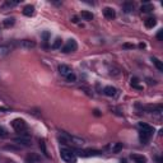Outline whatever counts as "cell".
Listing matches in <instances>:
<instances>
[{
  "label": "cell",
  "mask_w": 163,
  "mask_h": 163,
  "mask_svg": "<svg viewBox=\"0 0 163 163\" xmlns=\"http://www.w3.org/2000/svg\"><path fill=\"white\" fill-rule=\"evenodd\" d=\"M60 157H61V159L66 163H77V155H75L72 150H69L66 148L60 149Z\"/></svg>",
  "instance_id": "obj_1"
},
{
  "label": "cell",
  "mask_w": 163,
  "mask_h": 163,
  "mask_svg": "<svg viewBox=\"0 0 163 163\" xmlns=\"http://www.w3.org/2000/svg\"><path fill=\"white\" fill-rule=\"evenodd\" d=\"M12 126L15 131H18V133H23L27 130V124L24 120H22V118H15V120H13Z\"/></svg>",
  "instance_id": "obj_2"
},
{
  "label": "cell",
  "mask_w": 163,
  "mask_h": 163,
  "mask_svg": "<svg viewBox=\"0 0 163 163\" xmlns=\"http://www.w3.org/2000/svg\"><path fill=\"white\" fill-rule=\"evenodd\" d=\"M77 48H78V45H77V42H75V40H68L66 42V45H65L63 47V51L64 52H74V51H77Z\"/></svg>",
  "instance_id": "obj_3"
},
{
  "label": "cell",
  "mask_w": 163,
  "mask_h": 163,
  "mask_svg": "<svg viewBox=\"0 0 163 163\" xmlns=\"http://www.w3.org/2000/svg\"><path fill=\"white\" fill-rule=\"evenodd\" d=\"M18 46L23 50H32V48L36 47V43L35 41H31V40H22L18 42Z\"/></svg>",
  "instance_id": "obj_4"
},
{
  "label": "cell",
  "mask_w": 163,
  "mask_h": 163,
  "mask_svg": "<svg viewBox=\"0 0 163 163\" xmlns=\"http://www.w3.org/2000/svg\"><path fill=\"white\" fill-rule=\"evenodd\" d=\"M103 15H105L107 19H113V18L116 17V13H115V10H113L112 8L107 7V8L103 9Z\"/></svg>",
  "instance_id": "obj_5"
},
{
  "label": "cell",
  "mask_w": 163,
  "mask_h": 163,
  "mask_svg": "<svg viewBox=\"0 0 163 163\" xmlns=\"http://www.w3.org/2000/svg\"><path fill=\"white\" fill-rule=\"evenodd\" d=\"M150 137H152V133H149V131H144V130H140L139 138H140V142H142L143 144H145L146 142H148Z\"/></svg>",
  "instance_id": "obj_6"
},
{
  "label": "cell",
  "mask_w": 163,
  "mask_h": 163,
  "mask_svg": "<svg viewBox=\"0 0 163 163\" xmlns=\"http://www.w3.org/2000/svg\"><path fill=\"white\" fill-rule=\"evenodd\" d=\"M59 73H60L63 77H66L68 74H70L72 73V69H70L68 65H64V64H61L60 66H59Z\"/></svg>",
  "instance_id": "obj_7"
},
{
  "label": "cell",
  "mask_w": 163,
  "mask_h": 163,
  "mask_svg": "<svg viewBox=\"0 0 163 163\" xmlns=\"http://www.w3.org/2000/svg\"><path fill=\"white\" fill-rule=\"evenodd\" d=\"M14 142L18 144H22V145H29V137L28 135H24V137H20V138H15Z\"/></svg>",
  "instance_id": "obj_8"
},
{
  "label": "cell",
  "mask_w": 163,
  "mask_h": 163,
  "mask_svg": "<svg viewBox=\"0 0 163 163\" xmlns=\"http://www.w3.org/2000/svg\"><path fill=\"white\" fill-rule=\"evenodd\" d=\"M116 88H113V87L111 85H108V87H105V89H103V93H105L106 96L108 97H113V96H116Z\"/></svg>",
  "instance_id": "obj_9"
},
{
  "label": "cell",
  "mask_w": 163,
  "mask_h": 163,
  "mask_svg": "<svg viewBox=\"0 0 163 163\" xmlns=\"http://www.w3.org/2000/svg\"><path fill=\"white\" fill-rule=\"evenodd\" d=\"M79 154H80V155H83V157H91V155H100V154H101V152L88 149V150H82Z\"/></svg>",
  "instance_id": "obj_10"
},
{
  "label": "cell",
  "mask_w": 163,
  "mask_h": 163,
  "mask_svg": "<svg viewBox=\"0 0 163 163\" xmlns=\"http://www.w3.org/2000/svg\"><path fill=\"white\" fill-rule=\"evenodd\" d=\"M68 139L72 142V144L77 145V146H80V145L84 144V140L80 139V138H77V137H70V135H68Z\"/></svg>",
  "instance_id": "obj_11"
},
{
  "label": "cell",
  "mask_w": 163,
  "mask_h": 163,
  "mask_svg": "<svg viewBox=\"0 0 163 163\" xmlns=\"http://www.w3.org/2000/svg\"><path fill=\"white\" fill-rule=\"evenodd\" d=\"M131 159L135 163H146V158L144 155H140V154H131Z\"/></svg>",
  "instance_id": "obj_12"
},
{
  "label": "cell",
  "mask_w": 163,
  "mask_h": 163,
  "mask_svg": "<svg viewBox=\"0 0 163 163\" xmlns=\"http://www.w3.org/2000/svg\"><path fill=\"white\" fill-rule=\"evenodd\" d=\"M10 52V47L8 45H0V57L7 56Z\"/></svg>",
  "instance_id": "obj_13"
},
{
  "label": "cell",
  "mask_w": 163,
  "mask_h": 163,
  "mask_svg": "<svg viewBox=\"0 0 163 163\" xmlns=\"http://www.w3.org/2000/svg\"><path fill=\"white\" fill-rule=\"evenodd\" d=\"M23 14L27 15V17H31V15L35 14V8L32 7V5H27V7H24V9H23Z\"/></svg>",
  "instance_id": "obj_14"
},
{
  "label": "cell",
  "mask_w": 163,
  "mask_h": 163,
  "mask_svg": "<svg viewBox=\"0 0 163 163\" xmlns=\"http://www.w3.org/2000/svg\"><path fill=\"white\" fill-rule=\"evenodd\" d=\"M155 24H157V20L154 18L145 19V27L146 28H153V27H155Z\"/></svg>",
  "instance_id": "obj_15"
},
{
  "label": "cell",
  "mask_w": 163,
  "mask_h": 163,
  "mask_svg": "<svg viewBox=\"0 0 163 163\" xmlns=\"http://www.w3.org/2000/svg\"><path fill=\"white\" fill-rule=\"evenodd\" d=\"M82 18L84 20H92L93 19V14L88 12V10H83V12H82Z\"/></svg>",
  "instance_id": "obj_16"
},
{
  "label": "cell",
  "mask_w": 163,
  "mask_h": 163,
  "mask_svg": "<svg viewBox=\"0 0 163 163\" xmlns=\"http://www.w3.org/2000/svg\"><path fill=\"white\" fill-rule=\"evenodd\" d=\"M152 61H153V64L155 65V68L159 70V72H163V64L162 61L159 60V59H157V57H153L152 59Z\"/></svg>",
  "instance_id": "obj_17"
},
{
  "label": "cell",
  "mask_w": 163,
  "mask_h": 163,
  "mask_svg": "<svg viewBox=\"0 0 163 163\" xmlns=\"http://www.w3.org/2000/svg\"><path fill=\"white\" fill-rule=\"evenodd\" d=\"M139 126H140V129H142V130H144V131H149V133H152V134L154 133V129L152 128V126H149V125L144 124V122H140Z\"/></svg>",
  "instance_id": "obj_18"
},
{
  "label": "cell",
  "mask_w": 163,
  "mask_h": 163,
  "mask_svg": "<svg viewBox=\"0 0 163 163\" xmlns=\"http://www.w3.org/2000/svg\"><path fill=\"white\" fill-rule=\"evenodd\" d=\"M122 8H124L125 13H130L131 10H134V5H133V3H124Z\"/></svg>",
  "instance_id": "obj_19"
},
{
  "label": "cell",
  "mask_w": 163,
  "mask_h": 163,
  "mask_svg": "<svg viewBox=\"0 0 163 163\" xmlns=\"http://www.w3.org/2000/svg\"><path fill=\"white\" fill-rule=\"evenodd\" d=\"M122 150V144L121 143H115V145L112 146V153H118Z\"/></svg>",
  "instance_id": "obj_20"
},
{
  "label": "cell",
  "mask_w": 163,
  "mask_h": 163,
  "mask_svg": "<svg viewBox=\"0 0 163 163\" xmlns=\"http://www.w3.org/2000/svg\"><path fill=\"white\" fill-rule=\"evenodd\" d=\"M153 10V5H150V4H144L143 7H142V12L143 13H149Z\"/></svg>",
  "instance_id": "obj_21"
},
{
  "label": "cell",
  "mask_w": 163,
  "mask_h": 163,
  "mask_svg": "<svg viewBox=\"0 0 163 163\" xmlns=\"http://www.w3.org/2000/svg\"><path fill=\"white\" fill-rule=\"evenodd\" d=\"M65 78H66V80L69 82V83H74V82L77 80V75H75V74L72 72L70 74H68V75H66V77H65Z\"/></svg>",
  "instance_id": "obj_22"
},
{
  "label": "cell",
  "mask_w": 163,
  "mask_h": 163,
  "mask_svg": "<svg viewBox=\"0 0 163 163\" xmlns=\"http://www.w3.org/2000/svg\"><path fill=\"white\" fill-rule=\"evenodd\" d=\"M40 148H41V150H42L43 155H45V157H48L47 149H46V144H45V142H43V140H41V142H40Z\"/></svg>",
  "instance_id": "obj_23"
},
{
  "label": "cell",
  "mask_w": 163,
  "mask_h": 163,
  "mask_svg": "<svg viewBox=\"0 0 163 163\" xmlns=\"http://www.w3.org/2000/svg\"><path fill=\"white\" fill-rule=\"evenodd\" d=\"M17 4H18V2H5L2 8H3V9H5V8H13V7H15Z\"/></svg>",
  "instance_id": "obj_24"
},
{
  "label": "cell",
  "mask_w": 163,
  "mask_h": 163,
  "mask_svg": "<svg viewBox=\"0 0 163 163\" xmlns=\"http://www.w3.org/2000/svg\"><path fill=\"white\" fill-rule=\"evenodd\" d=\"M4 27H12L14 24V18H7L4 22H3Z\"/></svg>",
  "instance_id": "obj_25"
},
{
  "label": "cell",
  "mask_w": 163,
  "mask_h": 163,
  "mask_svg": "<svg viewBox=\"0 0 163 163\" xmlns=\"http://www.w3.org/2000/svg\"><path fill=\"white\" fill-rule=\"evenodd\" d=\"M138 82H139L138 78H133V79H131V85L134 87V88H137V89H143V87L138 85Z\"/></svg>",
  "instance_id": "obj_26"
},
{
  "label": "cell",
  "mask_w": 163,
  "mask_h": 163,
  "mask_svg": "<svg viewBox=\"0 0 163 163\" xmlns=\"http://www.w3.org/2000/svg\"><path fill=\"white\" fill-rule=\"evenodd\" d=\"M61 47V38H56L52 43V48H60Z\"/></svg>",
  "instance_id": "obj_27"
},
{
  "label": "cell",
  "mask_w": 163,
  "mask_h": 163,
  "mask_svg": "<svg viewBox=\"0 0 163 163\" xmlns=\"http://www.w3.org/2000/svg\"><path fill=\"white\" fill-rule=\"evenodd\" d=\"M7 131H5V130L3 129V128H0V137H7Z\"/></svg>",
  "instance_id": "obj_28"
},
{
  "label": "cell",
  "mask_w": 163,
  "mask_h": 163,
  "mask_svg": "<svg viewBox=\"0 0 163 163\" xmlns=\"http://www.w3.org/2000/svg\"><path fill=\"white\" fill-rule=\"evenodd\" d=\"M124 47L125 48H134V45H131V43H124Z\"/></svg>",
  "instance_id": "obj_29"
},
{
  "label": "cell",
  "mask_w": 163,
  "mask_h": 163,
  "mask_svg": "<svg viewBox=\"0 0 163 163\" xmlns=\"http://www.w3.org/2000/svg\"><path fill=\"white\" fill-rule=\"evenodd\" d=\"M157 37H158V40L162 41V37H163V31H159L158 32V35H157Z\"/></svg>",
  "instance_id": "obj_30"
},
{
  "label": "cell",
  "mask_w": 163,
  "mask_h": 163,
  "mask_svg": "<svg viewBox=\"0 0 163 163\" xmlns=\"http://www.w3.org/2000/svg\"><path fill=\"white\" fill-rule=\"evenodd\" d=\"M48 36H50V35H48V32H45V33H43V38H45V40L47 41V38H48Z\"/></svg>",
  "instance_id": "obj_31"
},
{
  "label": "cell",
  "mask_w": 163,
  "mask_h": 163,
  "mask_svg": "<svg viewBox=\"0 0 163 163\" xmlns=\"http://www.w3.org/2000/svg\"><path fill=\"white\" fill-rule=\"evenodd\" d=\"M94 115H96V116H100L101 113H100V111H98V110H94Z\"/></svg>",
  "instance_id": "obj_32"
},
{
  "label": "cell",
  "mask_w": 163,
  "mask_h": 163,
  "mask_svg": "<svg viewBox=\"0 0 163 163\" xmlns=\"http://www.w3.org/2000/svg\"><path fill=\"white\" fill-rule=\"evenodd\" d=\"M139 47L140 48H144L145 47V43H139Z\"/></svg>",
  "instance_id": "obj_33"
},
{
  "label": "cell",
  "mask_w": 163,
  "mask_h": 163,
  "mask_svg": "<svg viewBox=\"0 0 163 163\" xmlns=\"http://www.w3.org/2000/svg\"><path fill=\"white\" fill-rule=\"evenodd\" d=\"M73 22H74V23H77V22H78V18H77V17H74V18H73Z\"/></svg>",
  "instance_id": "obj_34"
},
{
  "label": "cell",
  "mask_w": 163,
  "mask_h": 163,
  "mask_svg": "<svg viewBox=\"0 0 163 163\" xmlns=\"http://www.w3.org/2000/svg\"><path fill=\"white\" fill-rule=\"evenodd\" d=\"M124 163H125V162H124Z\"/></svg>",
  "instance_id": "obj_35"
}]
</instances>
